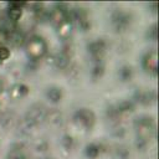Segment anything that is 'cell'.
Instances as JSON below:
<instances>
[{"label": "cell", "mask_w": 159, "mask_h": 159, "mask_svg": "<svg viewBox=\"0 0 159 159\" xmlns=\"http://www.w3.org/2000/svg\"><path fill=\"white\" fill-rule=\"evenodd\" d=\"M57 32H58V36L61 39H67L70 37L71 35V31H72V24L70 21V19H66L65 21H62L61 24L57 25Z\"/></svg>", "instance_id": "cell-7"}, {"label": "cell", "mask_w": 159, "mask_h": 159, "mask_svg": "<svg viewBox=\"0 0 159 159\" xmlns=\"http://www.w3.org/2000/svg\"><path fill=\"white\" fill-rule=\"evenodd\" d=\"M46 94H47V98H48L51 102H58V101L61 99V97H62V92H61V89L57 88V87H51V88H48Z\"/></svg>", "instance_id": "cell-11"}, {"label": "cell", "mask_w": 159, "mask_h": 159, "mask_svg": "<svg viewBox=\"0 0 159 159\" xmlns=\"http://www.w3.org/2000/svg\"><path fill=\"white\" fill-rule=\"evenodd\" d=\"M143 67H144L145 71L149 72V73H153V75L157 73V70H158V53H157L155 50L149 51V52L144 56Z\"/></svg>", "instance_id": "cell-4"}, {"label": "cell", "mask_w": 159, "mask_h": 159, "mask_svg": "<svg viewBox=\"0 0 159 159\" xmlns=\"http://www.w3.org/2000/svg\"><path fill=\"white\" fill-rule=\"evenodd\" d=\"M86 154L88 158H96L98 154H99V147L97 144H89L86 149Z\"/></svg>", "instance_id": "cell-13"}, {"label": "cell", "mask_w": 159, "mask_h": 159, "mask_svg": "<svg viewBox=\"0 0 159 159\" xmlns=\"http://www.w3.org/2000/svg\"><path fill=\"white\" fill-rule=\"evenodd\" d=\"M66 19H68V15H67V11L62 7V6H56L52 11V21L58 25L61 24L62 21H65Z\"/></svg>", "instance_id": "cell-8"}, {"label": "cell", "mask_w": 159, "mask_h": 159, "mask_svg": "<svg viewBox=\"0 0 159 159\" xmlns=\"http://www.w3.org/2000/svg\"><path fill=\"white\" fill-rule=\"evenodd\" d=\"M135 129H137L138 137L142 140H148L153 137L155 132V125L152 118L142 117V118H138V120L135 122Z\"/></svg>", "instance_id": "cell-1"}, {"label": "cell", "mask_w": 159, "mask_h": 159, "mask_svg": "<svg viewBox=\"0 0 159 159\" xmlns=\"http://www.w3.org/2000/svg\"><path fill=\"white\" fill-rule=\"evenodd\" d=\"M7 159H26V155L24 153V150L20 147H14L9 154H7Z\"/></svg>", "instance_id": "cell-12"}, {"label": "cell", "mask_w": 159, "mask_h": 159, "mask_svg": "<svg viewBox=\"0 0 159 159\" xmlns=\"http://www.w3.org/2000/svg\"><path fill=\"white\" fill-rule=\"evenodd\" d=\"M21 4H10V7H9V16L11 20H17L20 16H21Z\"/></svg>", "instance_id": "cell-10"}, {"label": "cell", "mask_w": 159, "mask_h": 159, "mask_svg": "<svg viewBox=\"0 0 159 159\" xmlns=\"http://www.w3.org/2000/svg\"><path fill=\"white\" fill-rule=\"evenodd\" d=\"M113 25L116 26V29L119 31V30H123V29H125L128 25H129V16L127 15V14H124V12H122V11H117V12H114V15H113Z\"/></svg>", "instance_id": "cell-5"}, {"label": "cell", "mask_w": 159, "mask_h": 159, "mask_svg": "<svg viewBox=\"0 0 159 159\" xmlns=\"http://www.w3.org/2000/svg\"><path fill=\"white\" fill-rule=\"evenodd\" d=\"M26 93H27V87L24 86V84H15V86L10 89V96H11L14 99L22 98Z\"/></svg>", "instance_id": "cell-9"}, {"label": "cell", "mask_w": 159, "mask_h": 159, "mask_svg": "<svg viewBox=\"0 0 159 159\" xmlns=\"http://www.w3.org/2000/svg\"><path fill=\"white\" fill-rule=\"evenodd\" d=\"M46 42L41 39V37H31L29 41H27V45H26V51H27V55L32 58V60H39L41 58L45 53H46Z\"/></svg>", "instance_id": "cell-2"}, {"label": "cell", "mask_w": 159, "mask_h": 159, "mask_svg": "<svg viewBox=\"0 0 159 159\" xmlns=\"http://www.w3.org/2000/svg\"><path fill=\"white\" fill-rule=\"evenodd\" d=\"M75 120L77 122V124L89 129V128H92V125L94 123V116L88 109H81L75 114Z\"/></svg>", "instance_id": "cell-3"}, {"label": "cell", "mask_w": 159, "mask_h": 159, "mask_svg": "<svg viewBox=\"0 0 159 159\" xmlns=\"http://www.w3.org/2000/svg\"><path fill=\"white\" fill-rule=\"evenodd\" d=\"M104 48L106 47H104V42L103 41H94L88 46V50H89L92 57L96 58V60H101L102 58V56L104 53Z\"/></svg>", "instance_id": "cell-6"}]
</instances>
